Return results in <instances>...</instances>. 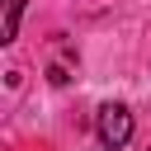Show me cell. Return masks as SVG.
Returning <instances> with one entry per match:
<instances>
[{
    "instance_id": "2",
    "label": "cell",
    "mask_w": 151,
    "mask_h": 151,
    "mask_svg": "<svg viewBox=\"0 0 151 151\" xmlns=\"http://www.w3.org/2000/svg\"><path fill=\"white\" fill-rule=\"evenodd\" d=\"M24 5H28V0H5V28H0V42H14V38H19V19H24Z\"/></svg>"
},
{
    "instance_id": "3",
    "label": "cell",
    "mask_w": 151,
    "mask_h": 151,
    "mask_svg": "<svg viewBox=\"0 0 151 151\" xmlns=\"http://www.w3.org/2000/svg\"><path fill=\"white\" fill-rule=\"evenodd\" d=\"M104 151H109V146H104Z\"/></svg>"
},
{
    "instance_id": "1",
    "label": "cell",
    "mask_w": 151,
    "mask_h": 151,
    "mask_svg": "<svg viewBox=\"0 0 151 151\" xmlns=\"http://www.w3.org/2000/svg\"><path fill=\"white\" fill-rule=\"evenodd\" d=\"M94 127H99V142H104L109 151H118V146H127V137H132V113H127L123 104H104Z\"/></svg>"
}]
</instances>
